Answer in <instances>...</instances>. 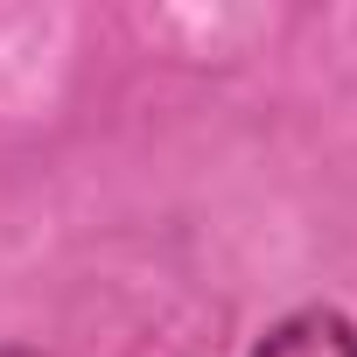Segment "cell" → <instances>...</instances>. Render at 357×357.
I'll list each match as a JSON object with an SVG mask.
<instances>
[{"label":"cell","mask_w":357,"mask_h":357,"mask_svg":"<svg viewBox=\"0 0 357 357\" xmlns=\"http://www.w3.org/2000/svg\"><path fill=\"white\" fill-rule=\"evenodd\" d=\"M252 357H357V322H350L343 308L315 301V308L280 315V322L252 343Z\"/></svg>","instance_id":"6da1fadb"},{"label":"cell","mask_w":357,"mask_h":357,"mask_svg":"<svg viewBox=\"0 0 357 357\" xmlns=\"http://www.w3.org/2000/svg\"><path fill=\"white\" fill-rule=\"evenodd\" d=\"M0 357H43V350H22V343H0Z\"/></svg>","instance_id":"7a4b0ae2"}]
</instances>
